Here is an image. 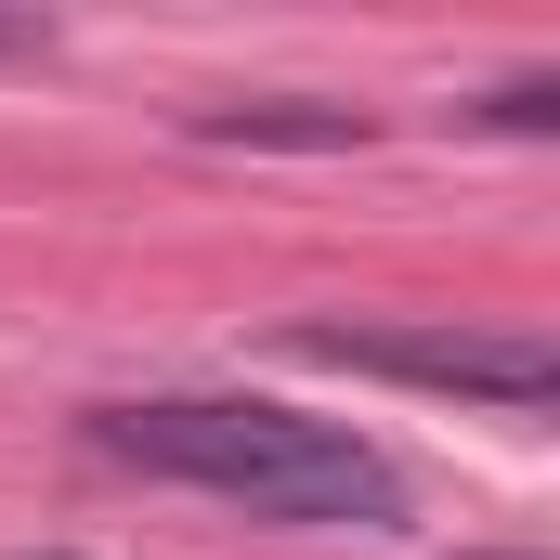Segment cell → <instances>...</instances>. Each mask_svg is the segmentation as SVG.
<instances>
[{"label": "cell", "instance_id": "7a4b0ae2", "mask_svg": "<svg viewBox=\"0 0 560 560\" xmlns=\"http://www.w3.org/2000/svg\"><path fill=\"white\" fill-rule=\"evenodd\" d=\"M313 365H365V378H418V392H482L509 418L560 405V352L548 339H482V326H287Z\"/></svg>", "mask_w": 560, "mask_h": 560}, {"label": "cell", "instance_id": "3957f363", "mask_svg": "<svg viewBox=\"0 0 560 560\" xmlns=\"http://www.w3.org/2000/svg\"><path fill=\"white\" fill-rule=\"evenodd\" d=\"M196 131L209 143H365V118L352 105H209Z\"/></svg>", "mask_w": 560, "mask_h": 560}, {"label": "cell", "instance_id": "277c9868", "mask_svg": "<svg viewBox=\"0 0 560 560\" xmlns=\"http://www.w3.org/2000/svg\"><path fill=\"white\" fill-rule=\"evenodd\" d=\"M482 118H495V131H548V118H560V79H509Z\"/></svg>", "mask_w": 560, "mask_h": 560}, {"label": "cell", "instance_id": "6da1fadb", "mask_svg": "<svg viewBox=\"0 0 560 560\" xmlns=\"http://www.w3.org/2000/svg\"><path fill=\"white\" fill-rule=\"evenodd\" d=\"M92 443L131 456L156 482L235 495L261 522H405V469L339 418H300L261 392H156V405H92Z\"/></svg>", "mask_w": 560, "mask_h": 560}]
</instances>
